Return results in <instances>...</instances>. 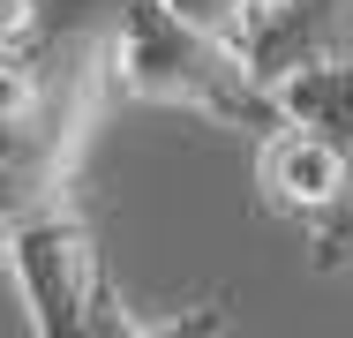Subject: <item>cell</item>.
<instances>
[{"instance_id": "1", "label": "cell", "mask_w": 353, "mask_h": 338, "mask_svg": "<svg viewBox=\"0 0 353 338\" xmlns=\"http://www.w3.org/2000/svg\"><path fill=\"white\" fill-rule=\"evenodd\" d=\"M113 90H128L143 106H181V113H203L218 128H248V135L285 121L279 90L248 68L241 46L181 23L158 0H128L113 23Z\"/></svg>"}, {"instance_id": "2", "label": "cell", "mask_w": 353, "mask_h": 338, "mask_svg": "<svg viewBox=\"0 0 353 338\" xmlns=\"http://www.w3.org/2000/svg\"><path fill=\"white\" fill-rule=\"evenodd\" d=\"M0 256L23 286V308H30V331L46 338H136V331H165L158 316H121V293L105 278V256H98V233L90 218L75 210L68 196L30 210Z\"/></svg>"}, {"instance_id": "3", "label": "cell", "mask_w": 353, "mask_h": 338, "mask_svg": "<svg viewBox=\"0 0 353 338\" xmlns=\"http://www.w3.org/2000/svg\"><path fill=\"white\" fill-rule=\"evenodd\" d=\"M271 90H279V113H293V121H308V128H323L339 143L346 188L308 226V264L316 270H353V53L346 61H323V68H301V75H285Z\"/></svg>"}, {"instance_id": "4", "label": "cell", "mask_w": 353, "mask_h": 338, "mask_svg": "<svg viewBox=\"0 0 353 338\" xmlns=\"http://www.w3.org/2000/svg\"><path fill=\"white\" fill-rule=\"evenodd\" d=\"M241 53L263 83H285L301 68L353 53V0H248Z\"/></svg>"}, {"instance_id": "5", "label": "cell", "mask_w": 353, "mask_h": 338, "mask_svg": "<svg viewBox=\"0 0 353 338\" xmlns=\"http://www.w3.org/2000/svg\"><path fill=\"white\" fill-rule=\"evenodd\" d=\"M256 188H263V203H271L279 218L316 226V218L339 203V188H346L339 143H331L323 128H308V121L285 113L279 128H263V143H256Z\"/></svg>"}, {"instance_id": "6", "label": "cell", "mask_w": 353, "mask_h": 338, "mask_svg": "<svg viewBox=\"0 0 353 338\" xmlns=\"http://www.w3.org/2000/svg\"><path fill=\"white\" fill-rule=\"evenodd\" d=\"M121 8H128V0H38L30 53H83V46H113Z\"/></svg>"}, {"instance_id": "7", "label": "cell", "mask_w": 353, "mask_h": 338, "mask_svg": "<svg viewBox=\"0 0 353 338\" xmlns=\"http://www.w3.org/2000/svg\"><path fill=\"white\" fill-rule=\"evenodd\" d=\"M158 8H173L181 23L211 30V38H225V46H241V30H248V0H158Z\"/></svg>"}, {"instance_id": "8", "label": "cell", "mask_w": 353, "mask_h": 338, "mask_svg": "<svg viewBox=\"0 0 353 338\" xmlns=\"http://www.w3.org/2000/svg\"><path fill=\"white\" fill-rule=\"evenodd\" d=\"M30 98H38V61H30V46H0V121L23 113Z\"/></svg>"}, {"instance_id": "9", "label": "cell", "mask_w": 353, "mask_h": 338, "mask_svg": "<svg viewBox=\"0 0 353 338\" xmlns=\"http://www.w3.org/2000/svg\"><path fill=\"white\" fill-rule=\"evenodd\" d=\"M38 30V0H0V46H30Z\"/></svg>"}]
</instances>
